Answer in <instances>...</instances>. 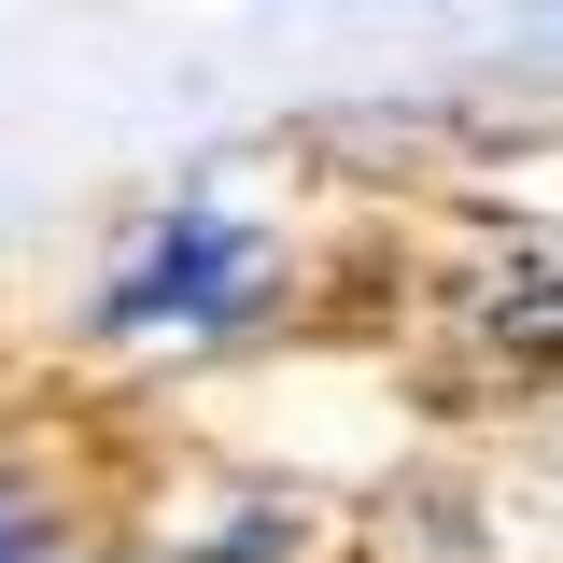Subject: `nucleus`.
I'll return each instance as SVG.
<instances>
[{
    "instance_id": "1",
    "label": "nucleus",
    "mask_w": 563,
    "mask_h": 563,
    "mask_svg": "<svg viewBox=\"0 0 563 563\" xmlns=\"http://www.w3.org/2000/svg\"><path fill=\"white\" fill-rule=\"evenodd\" d=\"M254 296H268V225H240L225 198H169L128 254L99 268L85 324H99V339H211V324H240Z\"/></svg>"
},
{
    "instance_id": "2",
    "label": "nucleus",
    "mask_w": 563,
    "mask_h": 563,
    "mask_svg": "<svg viewBox=\"0 0 563 563\" xmlns=\"http://www.w3.org/2000/svg\"><path fill=\"white\" fill-rule=\"evenodd\" d=\"M0 563H43V536H29V521H14V507H0Z\"/></svg>"
}]
</instances>
